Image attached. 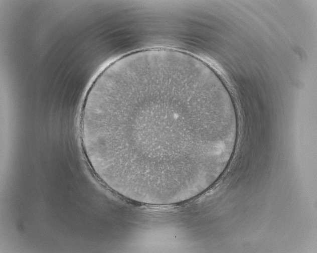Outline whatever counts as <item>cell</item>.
Masks as SVG:
<instances>
[{"instance_id":"cell-1","label":"cell","mask_w":317,"mask_h":253,"mask_svg":"<svg viewBox=\"0 0 317 253\" xmlns=\"http://www.w3.org/2000/svg\"><path fill=\"white\" fill-rule=\"evenodd\" d=\"M80 125L98 174L119 192L152 202L186 199L218 180L238 133L219 76L169 48L134 52L104 68L87 93Z\"/></svg>"}]
</instances>
